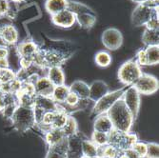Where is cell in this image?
<instances>
[{
  "label": "cell",
  "mask_w": 159,
  "mask_h": 158,
  "mask_svg": "<svg viewBox=\"0 0 159 158\" xmlns=\"http://www.w3.org/2000/svg\"><path fill=\"white\" fill-rule=\"evenodd\" d=\"M107 114L113 125V129L124 133L132 132L134 119L132 112L129 111L122 98L117 100L112 105V107L108 111Z\"/></svg>",
  "instance_id": "cell-1"
},
{
  "label": "cell",
  "mask_w": 159,
  "mask_h": 158,
  "mask_svg": "<svg viewBox=\"0 0 159 158\" xmlns=\"http://www.w3.org/2000/svg\"><path fill=\"white\" fill-rule=\"evenodd\" d=\"M11 125L16 131L27 133L35 126V116L34 108L19 106L16 109L10 118Z\"/></svg>",
  "instance_id": "cell-2"
},
{
  "label": "cell",
  "mask_w": 159,
  "mask_h": 158,
  "mask_svg": "<svg viewBox=\"0 0 159 158\" xmlns=\"http://www.w3.org/2000/svg\"><path fill=\"white\" fill-rule=\"evenodd\" d=\"M141 67L137 64L135 59H129L124 62L118 70V79L127 87L133 86L142 74Z\"/></svg>",
  "instance_id": "cell-3"
},
{
  "label": "cell",
  "mask_w": 159,
  "mask_h": 158,
  "mask_svg": "<svg viewBox=\"0 0 159 158\" xmlns=\"http://www.w3.org/2000/svg\"><path fill=\"white\" fill-rule=\"evenodd\" d=\"M109 135V143L108 144L112 145L113 147L117 148L118 150L125 151L129 149H132L133 146L138 141V136L136 133L132 132L124 133L118 130H113L108 133Z\"/></svg>",
  "instance_id": "cell-4"
},
{
  "label": "cell",
  "mask_w": 159,
  "mask_h": 158,
  "mask_svg": "<svg viewBox=\"0 0 159 158\" xmlns=\"http://www.w3.org/2000/svg\"><path fill=\"white\" fill-rule=\"evenodd\" d=\"M126 89H127V86H125V87H123L121 89H118V90L109 92L103 97H101L98 101L95 102V104L93 108L92 117H96L97 115H99V114L107 113L108 111L112 107V105L116 102L117 100L122 98L123 93Z\"/></svg>",
  "instance_id": "cell-5"
},
{
  "label": "cell",
  "mask_w": 159,
  "mask_h": 158,
  "mask_svg": "<svg viewBox=\"0 0 159 158\" xmlns=\"http://www.w3.org/2000/svg\"><path fill=\"white\" fill-rule=\"evenodd\" d=\"M154 16H158V7L151 8L144 3L137 4L132 13V23L136 26H145V24Z\"/></svg>",
  "instance_id": "cell-6"
},
{
  "label": "cell",
  "mask_w": 159,
  "mask_h": 158,
  "mask_svg": "<svg viewBox=\"0 0 159 158\" xmlns=\"http://www.w3.org/2000/svg\"><path fill=\"white\" fill-rule=\"evenodd\" d=\"M45 69L51 67H61L69 58V55L58 49H41Z\"/></svg>",
  "instance_id": "cell-7"
},
{
  "label": "cell",
  "mask_w": 159,
  "mask_h": 158,
  "mask_svg": "<svg viewBox=\"0 0 159 158\" xmlns=\"http://www.w3.org/2000/svg\"><path fill=\"white\" fill-rule=\"evenodd\" d=\"M133 86L140 94L151 95L158 91L159 82L158 79L152 74H142Z\"/></svg>",
  "instance_id": "cell-8"
},
{
  "label": "cell",
  "mask_w": 159,
  "mask_h": 158,
  "mask_svg": "<svg viewBox=\"0 0 159 158\" xmlns=\"http://www.w3.org/2000/svg\"><path fill=\"white\" fill-rule=\"evenodd\" d=\"M140 93L136 91V89L134 86H129L127 89L124 91L122 95V100L124 101L125 105L129 109V111L132 112L134 121L137 119L140 106H141V99H140Z\"/></svg>",
  "instance_id": "cell-9"
},
{
  "label": "cell",
  "mask_w": 159,
  "mask_h": 158,
  "mask_svg": "<svg viewBox=\"0 0 159 158\" xmlns=\"http://www.w3.org/2000/svg\"><path fill=\"white\" fill-rule=\"evenodd\" d=\"M102 43L109 51H116L123 44V35L118 29L109 28L102 34Z\"/></svg>",
  "instance_id": "cell-10"
},
{
  "label": "cell",
  "mask_w": 159,
  "mask_h": 158,
  "mask_svg": "<svg viewBox=\"0 0 159 158\" xmlns=\"http://www.w3.org/2000/svg\"><path fill=\"white\" fill-rule=\"evenodd\" d=\"M16 96L19 106L34 108V100L36 97L34 85L31 83L23 82L20 91L16 94Z\"/></svg>",
  "instance_id": "cell-11"
},
{
  "label": "cell",
  "mask_w": 159,
  "mask_h": 158,
  "mask_svg": "<svg viewBox=\"0 0 159 158\" xmlns=\"http://www.w3.org/2000/svg\"><path fill=\"white\" fill-rule=\"evenodd\" d=\"M52 22L57 27L69 29L76 23V17L74 12L66 9L52 16Z\"/></svg>",
  "instance_id": "cell-12"
},
{
  "label": "cell",
  "mask_w": 159,
  "mask_h": 158,
  "mask_svg": "<svg viewBox=\"0 0 159 158\" xmlns=\"http://www.w3.org/2000/svg\"><path fill=\"white\" fill-rule=\"evenodd\" d=\"M0 39L5 45L14 46L19 41L17 29L11 24H7L0 27Z\"/></svg>",
  "instance_id": "cell-13"
},
{
  "label": "cell",
  "mask_w": 159,
  "mask_h": 158,
  "mask_svg": "<svg viewBox=\"0 0 159 158\" xmlns=\"http://www.w3.org/2000/svg\"><path fill=\"white\" fill-rule=\"evenodd\" d=\"M40 50V47L32 39H26L20 43L16 44V52L20 57H27L32 58L35 55V53Z\"/></svg>",
  "instance_id": "cell-14"
},
{
  "label": "cell",
  "mask_w": 159,
  "mask_h": 158,
  "mask_svg": "<svg viewBox=\"0 0 159 158\" xmlns=\"http://www.w3.org/2000/svg\"><path fill=\"white\" fill-rule=\"evenodd\" d=\"M89 86H90L89 100L94 103L110 92L108 84L102 80H95Z\"/></svg>",
  "instance_id": "cell-15"
},
{
  "label": "cell",
  "mask_w": 159,
  "mask_h": 158,
  "mask_svg": "<svg viewBox=\"0 0 159 158\" xmlns=\"http://www.w3.org/2000/svg\"><path fill=\"white\" fill-rule=\"evenodd\" d=\"M68 138V158H80L82 156L81 144L83 135L80 133Z\"/></svg>",
  "instance_id": "cell-16"
},
{
  "label": "cell",
  "mask_w": 159,
  "mask_h": 158,
  "mask_svg": "<svg viewBox=\"0 0 159 158\" xmlns=\"http://www.w3.org/2000/svg\"><path fill=\"white\" fill-rule=\"evenodd\" d=\"M60 105L57 104L52 97H46V96H40L36 95L34 109L38 110L42 112L47 111H54L59 109Z\"/></svg>",
  "instance_id": "cell-17"
},
{
  "label": "cell",
  "mask_w": 159,
  "mask_h": 158,
  "mask_svg": "<svg viewBox=\"0 0 159 158\" xmlns=\"http://www.w3.org/2000/svg\"><path fill=\"white\" fill-rule=\"evenodd\" d=\"M34 90L36 95L52 97L54 86L47 76H40L34 83Z\"/></svg>",
  "instance_id": "cell-18"
},
{
  "label": "cell",
  "mask_w": 159,
  "mask_h": 158,
  "mask_svg": "<svg viewBox=\"0 0 159 158\" xmlns=\"http://www.w3.org/2000/svg\"><path fill=\"white\" fill-rule=\"evenodd\" d=\"M113 130V125L107 113L99 114L93 121V131L109 133Z\"/></svg>",
  "instance_id": "cell-19"
},
{
  "label": "cell",
  "mask_w": 159,
  "mask_h": 158,
  "mask_svg": "<svg viewBox=\"0 0 159 158\" xmlns=\"http://www.w3.org/2000/svg\"><path fill=\"white\" fill-rule=\"evenodd\" d=\"M75 17L76 22L79 24L81 28L85 29V30H90L96 23V16L93 11V10L75 14Z\"/></svg>",
  "instance_id": "cell-20"
},
{
  "label": "cell",
  "mask_w": 159,
  "mask_h": 158,
  "mask_svg": "<svg viewBox=\"0 0 159 158\" xmlns=\"http://www.w3.org/2000/svg\"><path fill=\"white\" fill-rule=\"evenodd\" d=\"M45 158H68V138L60 144L50 146Z\"/></svg>",
  "instance_id": "cell-21"
},
{
  "label": "cell",
  "mask_w": 159,
  "mask_h": 158,
  "mask_svg": "<svg viewBox=\"0 0 159 158\" xmlns=\"http://www.w3.org/2000/svg\"><path fill=\"white\" fill-rule=\"evenodd\" d=\"M43 136H44V140L48 147L60 144L61 142H63L67 138L62 129H51V130L43 134Z\"/></svg>",
  "instance_id": "cell-22"
},
{
  "label": "cell",
  "mask_w": 159,
  "mask_h": 158,
  "mask_svg": "<svg viewBox=\"0 0 159 158\" xmlns=\"http://www.w3.org/2000/svg\"><path fill=\"white\" fill-rule=\"evenodd\" d=\"M47 77L53 84L54 87L65 84L66 76L62 67H51L47 69Z\"/></svg>",
  "instance_id": "cell-23"
},
{
  "label": "cell",
  "mask_w": 159,
  "mask_h": 158,
  "mask_svg": "<svg viewBox=\"0 0 159 158\" xmlns=\"http://www.w3.org/2000/svg\"><path fill=\"white\" fill-rule=\"evenodd\" d=\"M70 87V92L75 93L80 99H89L90 95V86L82 80H75L71 83Z\"/></svg>",
  "instance_id": "cell-24"
},
{
  "label": "cell",
  "mask_w": 159,
  "mask_h": 158,
  "mask_svg": "<svg viewBox=\"0 0 159 158\" xmlns=\"http://www.w3.org/2000/svg\"><path fill=\"white\" fill-rule=\"evenodd\" d=\"M68 2L69 0H47L45 3V9L51 16H53L57 12L66 10Z\"/></svg>",
  "instance_id": "cell-25"
},
{
  "label": "cell",
  "mask_w": 159,
  "mask_h": 158,
  "mask_svg": "<svg viewBox=\"0 0 159 158\" xmlns=\"http://www.w3.org/2000/svg\"><path fill=\"white\" fill-rule=\"evenodd\" d=\"M122 153H123L122 151L118 150L117 148H115L110 144L98 147V151H97V156L103 158H119V156Z\"/></svg>",
  "instance_id": "cell-26"
},
{
  "label": "cell",
  "mask_w": 159,
  "mask_h": 158,
  "mask_svg": "<svg viewBox=\"0 0 159 158\" xmlns=\"http://www.w3.org/2000/svg\"><path fill=\"white\" fill-rule=\"evenodd\" d=\"M142 42L146 47L149 46H158L159 45V34L158 31L145 29L142 34Z\"/></svg>",
  "instance_id": "cell-27"
},
{
  "label": "cell",
  "mask_w": 159,
  "mask_h": 158,
  "mask_svg": "<svg viewBox=\"0 0 159 158\" xmlns=\"http://www.w3.org/2000/svg\"><path fill=\"white\" fill-rule=\"evenodd\" d=\"M70 93V87L67 85H61L54 87V90L52 94V98L57 104H63Z\"/></svg>",
  "instance_id": "cell-28"
},
{
  "label": "cell",
  "mask_w": 159,
  "mask_h": 158,
  "mask_svg": "<svg viewBox=\"0 0 159 158\" xmlns=\"http://www.w3.org/2000/svg\"><path fill=\"white\" fill-rule=\"evenodd\" d=\"M97 151L98 147L94 144V143L90 139L83 138L82 144H81V151H82V156L86 157H93V156H97Z\"/></svg>",
  "instance_id": "cell-29"
},
{
  "label": "cell",
  "mask_w": 159,
  "mask_h": 158,
  "mask_svg": "<svg viewBox=\"0 0 159 158\" xmlns=\"http://www.w3.org/2000/svg\"><path fill=\"white\" fill-rule=\"evenodd\" d=\"M62 131H63L66 137L73 136V135L76 134L77 133H79V131H78V123H77L76 119L73 115H69L68 116L67 121H66L64 127L62 128Z\"/></svg>",
  "instance_id": "cell-30"
},
{
  "label": "cell",
  "mask_w": 159,
  "mask_h": 158,
  "mask_svg": "<svg viewBox=\"0 0 159 158\" xmlns=\"http://www.w3.org/2000/svg\"><path fill=\"white\" fill-rule=\"evenodd\" d=\"M95 64L100 68H107L111 64V55L106 51H100L94 56Z\"/></svg>",
  "instance_id": "cell-31"
},
{
  "label": "cell",
  "mask_w": 159,
  "mask_h": 158,
  "mask_svg": "<svg viewBox=\"0 0 159 158\" xmlns=\"http://www.w3.org/2000/svg\"><path fill=\"white\" fill-rule=\"evenodd\" d=\"M11 2L8 0H0V17H9L10 19H13L16 16V11H12Z\"/></svg>",
  "instance_id": "cell-32"
},
{
  "label": "cell",
  "mask_w": 159,
  "mask_h": 158,
  "mask_svg": "<svg viewBox=\"0 0 159 158\" xmlns=\"http://www.w3.org/2000/svg\"><path fill=\"white\" fill-rule=\"evenodd\" d=\"M147 58H148V66L157 65L159 63V46H149L145 48Z\"/></svg>",
  "instance_id": "cell-33"
},
{
  "label": "cell",
  "mask_w": 159,
  "mask_h": 158,
  "mask_svg": "<svg viewBox=\"0 0 159 158\" xmlns=\"http://www.w3.org/2000/svg\"><path fill=\"white\" fill-rule=\"evenodd\" d=\"M91 140L97 147H101V146L107 145L109 143V135L108 133H105L93 131L91 136Z\"/></svg>",
  "instance_id": "cell-34"
},
{
  "label": "cell",
  "mask_w": 159,
  "mask_h": 158,
  "mask_svg": "<svg viewBox=\"0 0 159 158\" xmlns=\"http://www.w3.org/2000/svg\"><path fill=\"white\" fill-rule=\"evenodd\" d=\"M14 78H16V71L9 68L0 69V84L9 83Z\"/></svg>",
  "instance_id": "cell-35"
},
{
  "label": "cell",
  "mask_w": 159,
  "mask_h": 158,
  "mask_svg": "<svg viewBox=\"0 0 159 158\" xmlns=\"http://www.w3.org/2000/svg\"><path fill=\"white\" fill-rule=\"evenodd\" d=\"M67 9L70 10L71 12H74L75 14H78L80 12L92 10L91 8H89L87 5H85L83 3H80V2H77V1H73V0H69Z\"/></svg>",
  "instance_id": "cell-36"
},
{
  "label": "cell",
  "mask_w": 159,
  "mask_h": 158,
  "mask_svg": "<svg viewBox=\"0 0 159 158\" xmlns=\"http://www.w3.org/2000/svg\"><path fill=\"white\" fill-rule=\"evenodd\" d=\"M17 101L16 94L11 93H3L0 92V112H2L6 106L10 103Z\"/></svg>",
  "instance_id": "cell-37"
},
{
  "label": "cell",
  "mask_w": 159,
  "mask_h": 158,
  "mask_svg": "<svg viewBox=\"0 0 159 158\" xmlns=\"http://www.w3.org/2000/svg\"><path fill=\"white\" fill-rule=\"evenodd\" d=\"M146 158H159V145L155 142L147 143Z\"/></svg>",
  "instance_id": "cell-38"
},
{
  "label": "cell",
  "mask_w": 159,
  "mask_h": 158,
  "mask_svg": "<svg viewBox=\"0 0 159 158\" xmlns=\"http://www.w3.org/2000/svg\"><path fill=\"white\" fill-rule=\"evenodd\" d=\"M136 154L139 156V158H146L147 155V143L142 142V141H137L135 144L132 148Z\"/></svg>",
  "instance_id": "cell-39"
},
{
  "label": "cell",
  "mask_w": 159,
  "mask_h": 158,
  "mask_svg": "<svg viewBox=\"0 0 159 158\" xmlns=\"http://www.w3.org/2000/svg\"><path fill=\"white\" fill-rule=\"evenodd\" d=\"M135 61L140 67L143 66H148V58H147V53L145 49H140L136 52V57H135Z\"/></svg>",
  "instance_id": "cell-40"
},
{
  "label": "cell",
  "mask_w": 159,
  "mask_h": 158,
  "mask_svg": "<svg viewBox=\"0 0 159 158\" xmlns=\"http://www.w3.org/2000/svg\"><path fill=\"white\" fill-rule=\"evenodd\" d=\"M146 29H149V30H154V31H158L159 29V19L157 16H152L146 24H145Z\"/></svg>",
  "instance_id": "cell-41"
},
{
  "label": "cell",
  "mask_w": 159,
  "mask_h": 158,
  "mask_svg": "<svg viewBox=\"0 0 159 158\" xmlns=\"http://www.w3.org/2000/svg\"><path fill=\"white\" fill-rule=\"evenodd\" d=\"M19 64H20V69H23V70L31 69L34 66L33 59L32 58H27V57H20V58H19Z\"/></svg>",
  "instance_id": "cell-42"
},
{
  "label": "cell",
  "mask_w": 159,
  "mask_h": 158,
  "mask_svg": "<svg viewBox=\"0 0 159 158\" xmlns=\"http://www.w3.org/2000/svg\"><path fill=\"white\" fill-rule=\"evenodd\" d=\"M10 53L9 48L7 45H3V44H0V59L2 58H8Z\"/></svg>",
  "instance_id": "cell-43"
},
{
  "label": "cell",
  "mask_w": 159,
  "mask_h": 158,
  "mask_svg": "<svg viewBox=\"0 0 159 158\" xmlns=\"http://www.w3.org/2000/svg\"><path fill=\"white\" fill-rule=\"evenodd\" d=\"M129 158H139V156L136 154V152L133 149H129L125 151H123Z\"/></svg>",
  "instance_id": "cell-44"
},
{
  "label": "cell",
  "mask_w": 159,
  "mask_h": 158,
  "mask_svg": "<svg viewBox=\"0 0 159 158\" xmlns=\"http://www.w3.org/2000/svg\"><path fill=\"white\" fill-rule=\"evenodd\" d=\"M9 67H10V64H9L8 58H2V59H0V69H2V68H9Z\"/></svg>",
  "instance_id": "cell-45"
},
{
  "label": "cell",
  "mask_w": 159,
  "mask_h": 158,
  "mask_svg": "<svg viewBox=\"0 0 159 158\" xmlns=\"http://www.w3.org/2000/svg\"><path fill=\"white\" fill-rule=\"evenodd\" d=\"M133 2H134V3H137V4H142V3H144L146 1V0H132Z\"/></svg>",
  "instance_id": "cell-46"
},
{
  "label": "cell",
  "mask_w": 159,
  "mask_h": 158,
  "mask_svg": "<svg viewBox=\"0 0 159 158\" xmlns=\"http://www.w3.org/2000/svg\"><path fill=\"white\" fill-rule=\"evenodd\" d=\"M8 1H10V2H13V3H21V2L25 1V0H8Z\"/></svg>",
  "instance_id": "cell-47"
},
{
  "label": "cell",
  "mask_w": 159,
  "mask_h": 158,
  "mask_svg": "<svg viewBox=\"0 0 159 158\" xmlns=\"http://www.w3.org/2000/svg\"><path fill=\"white\" fill-rule=\"evenodd\" d=\"M80 158H103V157H100V156H93V157H86V156H81Z\"/></svg>",
  "instance_id": "cell-48"
}]
</instances>
